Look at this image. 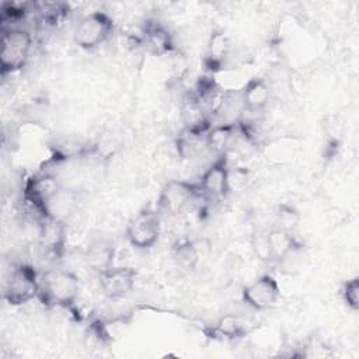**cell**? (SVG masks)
Here are the masks:
<instances>
[{"mask_svg":"<svg viewBox=\"0 0 359 359\" xmlns=\"http://www.w3.org/2000/svg\"><path fill=\"white\" fill-rule=\"evenodd\" d=\"M205 196L198 181L172 180L160 191L157 198L158 210L168 215H180L188 209L198 198Z\"/></svg>","mask_w":359,"mask_h":359,"instance_id":"obj_5","label":"cell"},{"mask_svg":"<svg viewBox=\"0 0 359 359\" xmlns=\"http://www.w3.org/2000/svg\"><path fill=\"white\" fill-rule=\"evenodd\" d=\"M80 278L67 269H49L41 276L38 299L46 309H70L80 296Z\"/></svg>","mask_w":359,"mask_h":359,"instance_id":"obj_1","label":"cell"},{"mask_svg":"<svg viewBox=\"0 0 359 359\" xmlns=\"http://www.w3.org/2000/svg\"><path fill=\"white\" fill-rule=\"evenodd\" d=\"M97 275L102 293L111 300H121L130 294L137 280V271L128 265H112Z\"/></svg>","mask_w":359,"mask_h":359,"instance_id":"obj_9","label":"cell"},{"mask_svg":"<svg viewBox=\"0 0 359 359\" xmlns=\"http://www.w3.org/2000/svg\"><path fill=\"white\" fill-rule=\"evenodd\" d=\"M38 238L41 247L49 255L60 258L66 250L67 233L65 220L45 217L38 222Z\"/></svg>","mask_w":359,"mask_h":359,"instance_id":"obj_12","label":"cell"},{"mask_svg":"<svg viewBox=\"0 0 359 359\" xmlns=\"http://www.w3.org/2000/svg\"><path fill=\"white\" fill-rule=\"evenodd\" d=\"M259 325L250 317L237 314V313H226L216 318L212 324L203 327L202 332L206 339L219 341V342H231L245 338L252 334Z\"/></svg>","mask_w":359,"mask_h":359,"instance_id":"obj_7","label":"cell"},{"mask_svg":"<svg viewBox=\"0 0 359 359\" xmlns=\"http://www.w3.org/2000/svg\"><path fill=\"white\" fill-rule=\"evenodd\" d=\"M41 276L38 271L25 262L15 264L7 273L3 285V299L8 306H24L38 299Z\"/></svg>","mask_w":359,"mask_h":359,"instance_id":"obj_3","label":"cell"},{"mask_svg":"<svg viewBox=\"0 0 359 359\" xmlns=\"http://www.w3.org/2000/svg\"><path fill=\"white\" fill-rule=\"evenodd\" d=\"M280 299V286L272 273H264L241 290V300L255 311L276 306Z\"/></svg>","mask_w":359,"mask_h":359,"instance_id":"obj_8","label":"cell"},{"mask_svg":"<svg viewBox=\"0 0 359 359\" xmlns=\"http://www.w3.org/2000/svg\"><path fill=\"white\" fill-rule=\"evenodd\" d=\"M240 139L238 122H226L212 125L206 135V149L215 153L216 156L224 154L233 149L236 142Z\"/></svg>","mask_w":359,"mask_h":359,"instance_id":"obj_17","label":"cell"},{"mask_svg":"<svg viewBox=\"0 0 359 359\" xmlns=\"http://www.w3.org/2000/svg\"><path fill=\"white\" fill-rule=\"evenodd\" d=\"M275 226L278 229L286 230V231H292L294 233L296 227L299 226L302 216L300 212L296 209V206L287 203V202H282L275 208Z\"/></svg>","mask_w":359,"mask_h":359,"instance_id":"obj_20","label":"cell"},{"mask_svg":"<svg viewBox=\"0 0 359 359\" xmlns=\"http://www.w3.org/2000/svg\"><path fill=\"white\" fill-rule=\"evenodd\" d=\"M341 299L344 304L353 313L359 310V278L346 279L341 286Z\"/></svg>","mask_w":359,"mask_h":359,"instance_id":"obj_22","label":"cell"},{"mask_svg":"<svg viewBox=\"0 0 359 359\" xmlns=\"http://www.w3.org/2000/svg\"><path fill=\"white\" fill-rule=\"evenodd\" d=\"M172 258L180 268L194 271L201 261V250L198 243L191 238L178 240L172 245Z\"/></svg>","mask_w":359,"mask_h":359,"instance_id":"obj_19","label":"cell"},{"mask_svg":"<svg viewBox=\"0 0 359 359\" xmlns=\"http://www.w3.org/2000/svg\"><path fill=\"white\" fill-rule=\"evenodd\" d=\"M143 45L156 56H165L175 50V39L170 28L157 18H146L140 27Z\"/></svg>","mask_w":359,"mask_h":359,"instance_id":"obj_11","label":"cell"},{"mask_svg":"<svg viewBox=\"0 0 359 359\" xmlns=\"http://www.w3.org/2000/svg\"><path fill=\"white\" fill-rule=\"evenodd\" d=\"M161 219L158 210L144 208L137 212L126 226V240L140 251L150 250L160 238Z\"/></svg>","mask_w":359,"mask_h":359,"instance_id":"obj_6","label":"cell"},{"mask_svg":"<svg viewBox=\"0 0 359 359\" xmlns=\"http://www.w3.org/2000/svg\"><path fill=\"white\" fill-rule=\"evenodd\" d=\"M115 254H116L115 245L111 240L97 238V240H93L84 250L83 259L91 271L100 273L104 269L114 265Z\"/></svg>","mask_w":359,"mask_h":359,"instance_id":"obj_18","label":"cell"},{"mask_svg":"<svg viewBox=\"0 0 359 359\" xmlns=\"http://www.w3.org/2000/svg\"><path fill=\"white\" fill-rule=\"evenodd\" d=\"M115 24L105 11H93L80 18L74 28V43L83 50H94L105 43L114 34Z\"/></svg>","mask_w":359,"mask_h":359,"instance_id":"obj_4","label":"cell"},{"mask_svg":"<svg viewBox=\"0 0 359 359\" xmlns=\"http://www.w3.org/2000/svg\"><path fill=\"white\" fill-rule=\"evenodd\" d=\"M213 123L184 126L175 137V149L181 158H194L206 149V135Z\"/></svg>","mask_w":359,"mask_h":359,"instance_id":"obj_15","label":"cell"},{"mask_svg":"<svg viewBox=\"0 0 359 359\" xmlns=\"http://www.w3.org/2000/svg\"><path fill=\"white\" fill-rule=\"evenodd\" d=\"M231 42L229 35L222 29L212 31L208 43L206 50L203 55V66L205 70L209 74H216L217 72L223 70L227 57L230 55Z\"/></svg>","mask_w":359,"mask_h":359,"instance_id":"obj_14","label":"cell"},{"mask_svg":"<svg viewBox=\"0 0 359 359\" xmlns=\"http://www.w3.org/2000/svg\"><path fill=\"white\" fill-rule=\"evenodd\" d=\"M39 18L46 25H56L65 20L69 13V6L65 3H34Z\"/></svg>","mask_w":359,"mask_h":359,"instance_id":"obj_21","label":"cell"},{"mask_svg":"<svg viewBox=\"0 0 359 359\" xmlns=\"http://www.w3.org/2000/svg\"><path fill=\"white\" fill-rule=\"evenodd\" d=\"M265 245L268 262H282L289 255L303 248V243L294 236V233L278 227L265 230Z\"/></svg>","mask_w":359,"mask_h":359,"instance_id":"obj_13","label":"cell"},{"mask_svg":"<svg viewBox=\"0 0 359 359\" xmlns=\"http://www.w3.org/2000/svg\"><path fill=\"white\" fill-rule=\"evenodd\" d=\"M229 154H219L203 171L198 184L205 196L226 198L230 194L229 188Z\"/></svg>","mask_w":359,"mask_h":359,"instance_id":"obj_10","label":"cell"},{"mask_svg":"<svg viewBox=\"0 0 359 359\" xmlns=\"http://www.w3.org/2000/svg\"><path fill=\"white\" fill-rule=\"evenodd\" d=\"M271 100V86L266 79L255 76L248 79L240 90V101L245 111L259 112Z\"/></svg>","mask_w":359,"mask_h":359,"instance_id":"obj_16","label":"cell"},{"mask_svg":"<svg viewBox=\"0 0 359 359\" xmlns=\"http://www.w3.org/2000/svg\"><path fill=\"white\" fill-rule=\"evenodd\" d=\"M32 34L27 28L11 27L1 29L0 76L3 79L18 73L25 67L32 50Z\"/></svg>","mask_w":359,"mask_h":359,"instance_id":"obj_2","label":"cell"}]
</instances>
